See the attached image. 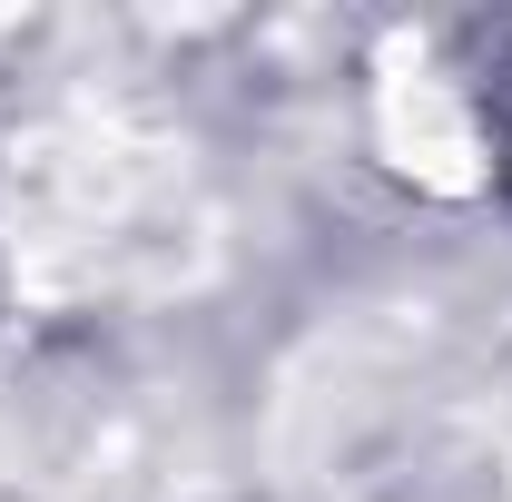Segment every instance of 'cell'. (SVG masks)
<instances>
[{"label": "cell", "mask_w": 512, "mask_h": 502, "mask_svg": "<svg viewBox=\"0 0 512 502\" xmlns=\"http://www.w3.org/2000/svg\"><path fill=\"white\" fill-rule=\"evenodd\" d=\"M503 109H512V69H503Z\"/></svg>", "instance_id": "1"}]
</instances>
